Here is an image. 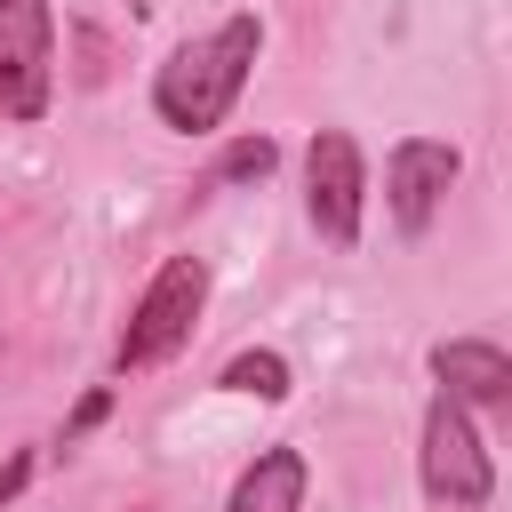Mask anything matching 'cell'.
Returning a JSON list of instances; mask_svg holds the SVG:
<instances>
[{"label":"cell","instance_id":"1","mask_svg":"<svg viewBox=\"0 0 512 512\" xmlns=\"http://www.w3.org/2000/svg\"><path fill=\"white\" fill-rule=\"evenodd\" d=\"M256 48H264V24H256V16H224L216 32L184 40V48L152 72V112H160L168 128H184V136L224 128V112L240 104V88H248V72H256Z\"/></svg>","mask_w":512,"mask_h":512},{"label":"cell","instance_id":"2","mask_svg":"<svg viewBox=\"0 0 512 512\" xmlns=\"http://www.w3.org/2000/svg\"><path fill=\"white\" fill-rule=\"evenodd\" d=\"M200 304H208V264H200V256H168V264H160V280H152V288L136 296V312H128L120 368H160L168 352H184V336H192Z\"/></svg>","mask_w":512,"mask_h":512},{"label":"cell","instance_id":"3","mask_svg":"<svg viewBox=\"0 0 512 512\" xmlns=\"http://www.w3.org/2000/svg\"><path fill=\"white\" fill-rule=\"evenodd\" d=\"M56 88V16L48 0H0V112L40 120Z\"/></svg>","mask_w":512,"mask_h":512},{"label":"cell","instance_id":"4","mask_svg":"<svg viewBox=\"0 0 512 512\" xmlns=\"http://www.w3.org/2000/svg\"><path fill=\"white\" fill-rule=\"evenodd\" d=\"M304 208L320 224V240L352 248L360 240V208H368V168H360V144L344 128H320L304 144Z\"/></svg>","mask_w":512,"mask_h":512},{"label":"cell","instance_id":"5","mask_svg":"<svg viewBox=\"0 0 512 512\" xmlns=\"http://www.w3.org/2000/svg\"><path fill=\"white\" fill-rule=\"evenodd\" d=\"M424 488H432L440 504H488V488H496L488 448H480L464 400H448V392L424 408Z\"/></svg>","mask_w":512,"mask_h":512},{"label":"cell","instance_id":"6","mask_svg":"<svg viewBox=\"0 0 512 512\" xmlns=\"http://www.w3.org/2000/svg\"><path fill=\"white\" fill-rule=\"evenodd\" d=\"M448 184H456V144H432V136L392 144V160H384V200H392V224H400V232H424L432 208L448 200Z\"/></svg>","mask_w":512,"mask_h":512},{"label":"cell","instance_id":"7","mask_svg":"<svg viewBox=\"0 0 512 512\" xmlns=\"http://www.w3.org/2000/svg\"><path fill=\"white\" fill-rule=\"evenodd\" d=\"M432 376H440L448 400H480V408H504V400H512V360H504L496 344H480V336L432 344Z\"/></svg>","mask_w":512,"mask_h":512},{"label":"cell","instance_id":"8","mask_svg":"<svg viewBox=\"0 0 512 512\" xmlns=\"http://www.w3.org/2000/svg\"><path fill=\"white\" fill-rule=\"evenodd\" d=\"M224 512H304V456L296 448H264L240 480Z\"/></svg>","mask_w":512,"mask_h":512},{"label":"cell","instance_id":"9","mask_svg":"<svg viewBox=\"0 0 512 512\" xmlns=\"http://www.w3.org/2000/svg\"><path fill=\"white\" fill-rule=\"evenodd\" d=\"M224 384H232V392H256V400H288V360H280V352H240V360L224 368Z\"/></svg>","mask_w":512,"mask_h":512},{"label":"cell","instance_id":"10","mask_svg":"<svg viewBox=\"0 0 512 512\" xmlns=\"http://www.w3.org/2000/svg\"><path fill=\"white\" fill-rule=\"evenodd\" d=\"M272 160H280V144L272 136H248V144L224 152V176H272Z\"/></svg>","mask_w":512,"mask_h":512},{"label":"cell","instance_id":"11","mask_svg":"<svg viewBox=\"0 0 512 512\" xmlns=\"http://www.w3.org/2000/svg\"><path fill=\"white\" fill-rule=\"evenodd\" d=\"M104 408H112V392H88V400H80V408H72V424H64V440H80V432H88V424H96V416H104Z\"/></svg>","mask_w":512,"mask_h":512},{"label":"cell","instance_id":"12","mask_svg":"<svg viewBox=\"0 0 512 512\" xmlns=\"http://www.w3.org/2000/svg\"><path fill=\"white\" fill-rule=\"evenodd\" d=\"M24 480H32V456H16V464H8V472H0V504H8V496H16V488H24Z\"/></svg>","mask_w":512,"mask_h":512}]
</instances>
